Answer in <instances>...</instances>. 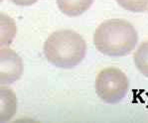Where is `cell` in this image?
<instances>
[{"label":"cell","mask_w":148,"mask_h":123,"mask_svg":"<svg viewBox=\"0 0 148 123\" xmlns=\"http://www.w3.org/2000/svg\"><path fill=\"white\" fill-rule=\"evenodd\" d=\"M86 53V41L73 30L54 32L44 44V54L47 60L62 69L77 67L85 59Z\"/></svg>","instance_id":"cell-2"},{"label":"cell","mask_w":148,"mask_h":123,"mask_svg":"<svg viewBox=\"0 0 148 123\" xmlns=\"http://www.w3.org/2000/svg\"><path fill=\"white\" fill-rule=\"evenodd\" d=\"M128 86L126 74L117 68H106L95 77L97 94L106 103L114 104L123 99L128 92Z\"/></svg>","instance_id":"cell-3"},{"label":"cell","mask_w":148,"mask_h":123,"mask_svg":"<svg viewBox=\"0 0 148 123\" xmlns=\"http://www.w3.org/2000/svg\"><path fill=\"white\" fill-rule=\"evenodd\" d=\"M17 111V97L13 90L0 85V122L11 120Z\"/></svg>","instance_id":"cell-5"},{"label":"cell","mask_w":148,"mask_h":123,"mask_svg":"<svg viewBox=\"0 0 148 123\" xmlns=\"http://www.w3.org/2000/svg\"><path fill=\"white\" fill-rule=\"evenodd\" d=\"M138 42L135 28L123 19H109L102 22L94 35L97 51L110 57L127 56Z\"/></svg>","instance_id":"cell-1"},{"label":"cell","mask_w":148,"mask_h":123,"mask_svg":"<svg viewBox=\"0 0 148 123\" xmlns=\"http://www.w3.org/2000/svg\"><path fill=\"white\" fill-rule=\"evenodd\" d=\"M120 7L131 12H144L148 8V0H115Z\"/></svg>","instance_id":"cell-9"},{"label":"cell","mask_w":148,"mask_h":123,"mask_svg":"<svg viewBox=\"0 0 148 123\" xmlns=\"http://www.w3.org/2000/svg\"><path fill=\"white\" fill-rule=\"evenodd\" d=\"M94 0H57L60 11L70 17H77L88 11Z\"/></svg>","instance_id":"cell-6"},{"label":"cell","mask_w":148,"mask_h":123,"mask_svg":"<svg viewBox=\"0 0 148 123\" xmlns=\"http://www.w3.org/2000/svg\"><path fill=\"white\" fill-rule=\"evenodd\" d=\"M23 74V62L12 49L0 48V85H11Z\"/></svg>","instance_id":"cell-4"},{"label":"cell","mask_w":148,"mask_h":123,"mask_svg":"<svg viewBox=\"0 0 148 123\" xmlns=\"http://www.w3.org/2000/svg\"><path fill=\"white\" fill-rule=\"evenodd\" d=\"M2 1H3V0H0V3H1V2H2Z\"/></svg>","instance_id":"cell-11"},{"label":"cell","mask_w":148,"mask_h":123,"mask_svg":"<svg viewBox=\"0 0 148 123\" xmlns=\"http://www.w3.org/2000/svg\"><path fill=\"white\" fill-rule=\"evenodd\" d=\"M17 27L10 16L0 13V48L8 47L14 40Z\"/></svg>","instance_id":"cell-7"},{"label":"cell","mask_w":148,"mask_h":123,"mask_svg":"<svg viewBox=\"0 0 148 123\" xmlns=\"http://www.w3.org/2000/svg\"><path fill=\"white\" fill-rule=\"evenodd\" d=\"M133 60L137 70L144 77H148V41L141 43L134 53Z\"/></svg>","instance_id":"cell-8"},{"label":"cell","mask_w":148,"mask_h":123,"mask_svg":"<svg viewBox=\"0 0 148 123\" xmlns=\"http://www.w3.org/2000/svg\"><path fill=\"white\" fill-rule=\"evenodd\" d=\"M10 1L19 6H30L36 3L38 0H10Z\"/></svg>","instance_id":"cell-10"}]
</instances>
